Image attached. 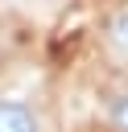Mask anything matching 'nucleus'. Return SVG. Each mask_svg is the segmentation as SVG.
<instances>
[{"label": "nucleus", "instance_id": "nucleus-2", "mask_svg": "<svg viewBox=\"0 0 128 132\" xmlns=\"http://www.w3.org/2000/svg\"><path fill=\"white\" fill-rule=\"evenodd\" d=\"M107 50L116 58H128V8L111 12V21H107Z\"/></svg>", "mask_w": 128, "mask_h": 132}, {"label": "nucleus", "instance_id": "nucleus-1", "mask_svg": "<svg viewBox=\"0 0 128 132\" xmlns=\"http://www.w3.org/2000/svg\"><path fill=\"white\" fill-rule=\"evenodd\" d=\"M0 132H37V116L21 99H0Z\"/></svg>", "mask_w": 128, "mask_h": 132}, {"label": "nucleus", "instance_id": "nucleus-3", "mask_svg": "<svg viewBox=\"0 0 128 132\" xmlns=\"http://www.w3.org/2000/svg\"><path fill=\"white\" fill-rule=\"evenodd\" d=\"M103 111H107V120H111L116 132H128V91H111L103 99Z\"/></svg>", "mask_w": 128, "mask_h": 132}]
</instances>
